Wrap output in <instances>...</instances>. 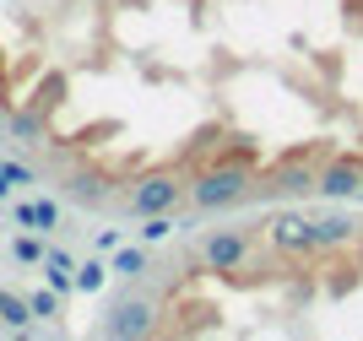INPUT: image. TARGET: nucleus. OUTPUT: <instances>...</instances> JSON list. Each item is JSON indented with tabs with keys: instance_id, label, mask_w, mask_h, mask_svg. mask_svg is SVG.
<instances>
[{
	"instance_id": "423d86ee",
	"label": "nucleus",
	"mask_w": 363,
	"mask_h": 341,
	"mask_svg": "<svg viewBox=\"0 0 363 341\" xmlns=\"http://www.w3.org/2000/svg\"><path fill=\"white\" fill-rule=\"evenodd\" d=\"M255 190H266L272 201H282V195H315L320 190V174L309 163H282L266 174V184H255Z\"/></svg>"
},
{
	"instance_id": "39448f33",
	"label": "nucleus",
	"mask_w": 363,
	"mask_h": 341,
	"mask_svg": "<svg viewBox=\"0 0 363 341\" xmlns=\"http://www.w3.org/2000/svg\"><path fill=\"white\" fill-rule=\"evenodd\" d=\"M108 336H152L157 330V303H147V298H125V303H114V314L104 320Z\"/></svg>"
},
{
	"instance_id": "6e6552de",
	"label": "nucleus",
	"mask_w": 363,
	"mask_h": 341,
	"mask_svg": "<svg viewBox=\"0 0 363 341\" xmlns=\"http://www.w3.org/2000/svg\"><path fill=\"white\" fill-rule=\"evenodd\" d=\"M272 238L282 244V250H309V217H277Z\"/></svg>"
},
{
	"instance_id": "f03ea898",
	"label": "nucleus",
	"mask_w": 363,
	"mask_h": 341,
	"mask_svg": "<svg viewBox=\"0 0 363 341\" xmlns=\"http://www.w3.org/2000/svg\"><path fill=\"white\" fill-rule=\"evenodd\" d=\"M184 195H190V184H184L174 168H147L141 179H130V190H125V211H136L141 223H147V217L179 211Z\"/></svg>"
},
{
	"instance_id": "f257e3e1",
	"label": "nucleus",
	"mask_w": 363,
	"mask_h": 341,
	"mask_svg": "<svg viewBox=\"0 0 363 341\" xmlns=\"http://www.w3.org/2000/svg\"><path fill=\"white\" fill-rule=\"evenodd\" d=\"M255 195V174L244 163H212L190 179V206L196 211H228Z\"/></svg>"
},
{
	"instance_id": "1a4fd4ad",
	"label": "nucleus",
	"mask_w": 363,
	"mask_h": 341,
	"mask_svg": "<svg viewBox=\"0 0 363 341\" xmlns=\"http://www.w3.org/2000/svg\"><path fill=\"white\" fill-rule=\"evenodd\" d=\"M147 266H152V255H147V250H125L120 260H114V271H120V276H141Z\"/></svg>"
},
{
	"instance_id": "7ed1b4c3",
	"label": "nucleus",
	"mask_w": 363,
	"mask_h": 341,
	"mask_svg": "<svg viewBox=\"0 0 363 341\" xmlns=\"http://www.w3.org/2000/svg\"><path fill=\"white\" fill-rule=\"evenodd\" d=\"M250 250H255L250 228H217V233H206V244H201V266L228 276V271L250 266Z\"/></svg>"
},
{
	"instance_id": "9d476101",
	"label": "nucleus",
	"mask_w": 363,
	"mask_h": 341,
	"mask_svg": "<svg viewBox=\"0 0 363 341\" xmlns=\"http://www.w3.org/2000/svg\"><path fill=\"white\" fill-rule=\"evenodd\" d=\"M358 201H363V190H358Z\"/></svg>"
},
{
	"instance_id": "20e7f679",
	"label": "nucleus",
	"mask_w": 363,
	"mask_h": 341,
	"mask_svg": "<svg viewBox=\"0 0 363 341\" xmlns=\"http://www.w3.org/2000/svg\"><path fill=\"white\" fill-rule=\"evenodd\" d=\"M358 190H363V163L352 152H336L331 163L320 168V190L315 195H325V201H352Z\"/></svg>"
},
{
	"instance_id": "0eeeda50",
	"label": "nucleus",
	"mask_w": 363,
	"mask_h": 341,
	"mask_svg": "<svg viewBox=\"0 0 363 341\" xmlns=\"http://www.w3.org/2000/svg\"><path fill=\"white\" fill-rule=\"evenodd\" d=\"M352 238L347 217H309V250H342Z\"/></svg>"
}]
</instances>
